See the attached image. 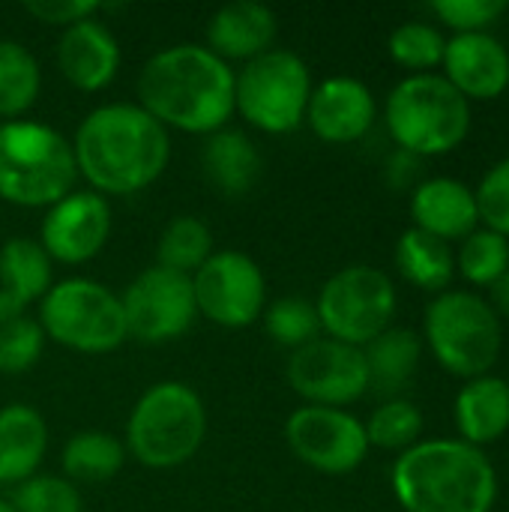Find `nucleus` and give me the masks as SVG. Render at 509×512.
Segmentation results:
<instances>
[{
    "label": "nucleus",
    "mask_w": 509,
    "mask_h": 512,
    "mask_svg": "<svg viewBox=\"0 0 509 512\" xmlns=\"http://www.w3.org/2000/svg\"><path fill=\"white\" fill-rule=\"evenodd\" d=\"M126 462V447L120 438H114L111 432H99V429H84L78 435H72L63 447L60 465H63V477L69 483H108L120 474Z\"/></svg>",
    "instance_id": "obj_27"
},
{
    "label": "nucleus",
    "mask_w": 509,
    "mask_h": 512,
    "mask_svg": "<svg viewBox=\"0 0 509 512\" xmlns=\"http://www.w3.org/2000/svg\"><path fill=\"white\" fill-rule=\"evenodd\" d=\"M312 87V72L300 54L270 48L234 75V111L267 135H288L306 123Z\"/></svg>",
    "instance_id": "obj_9"
},
{
    "label": "nucleus",
    "mask_w": 509,
    "mask_h": 512,
    "mask_svg": "<svg viewBox=\"0 0 509 512\" xmlns=\"http://www.w3.org/2000/svg\"><path fill=\"white\" fill-rule=\"evenodd\" d=\"M51 288V258L39 240L12 237L0 246V291L21 309L42 300Z\"/></svg>",
    "instance_id": "obj_26"
},
{
    "label": "nucleus",
    "mask_w": 509,
    "mask_h": 512,
    "mask_svg": "<svg viewBox=\"0 0 509 512\" xmlns=\"http://www.w3.org/2000/svg\"><path fill=\"white\" fill-rule=\"evenodd\" d=\"M120 42L96 15L84 18L60 33L57 69L81 93L105 90L120 72Z\"/></svg>",
    "instance_id": "obj_18"
},
{
    "label": "nucleus",
    "mask_w": 509,
    "mask_h": 512,
    "mask_svg": "<svg viewBox=\"0 0 509 512\" xmlns=\"http://www.w3.org/2000/svg\"><path fill=\"white\" fill-rule=\"evenodd\" d=\"M507 9V0H435L429 6L435 21L453 30V36L489 33L507 15Z\"/></svg>",
    "instance_id": "obj_36"
},
{
    "label": "nucleus",
    "mask_w": 509,
    "mask_h": 512,
    "mask_svg": "<svg viewBox=\"0 0 509 512\" xmlns=\"http://www.w3.org/2000/svg\"><path fill=\"white\" fill-rule=\"evenodd\" d=\"M384 123L396 144L417 159L459 150L471 135V102L441 75H405L387 96Z\"/></svg>",
    "instance_id": "obj_4"
},
{
    "label": "nucleus",
    "mask_w": 509,
    "mask_h": 512,
    "mask_svg": "<svg viewBox=\"0 0 509 512\" xmlns=\"http://www.w3.org/2000/svg\"><path fill=\"white\" fill-rule=\"evenodd\" d=\"M369 447L390 450V453H405L414 444L423 441V414L414 402L408 399H387L372 411V417L363 423Z\"/></svg>",
    "instance_id": "obj_32"
},
{
    "label": "nucleus",
    "mask_w": 509,
    "mask_h": 512,
    "mask_svg": "<svg viewBox=\"0 0 509 512\" xmlns=\"http://www.w3.org/2000/svg\"><path fill=\"white\" fill-rule=\"evenodd\" d=\"M213 255V234L198 216H174L156 243V264L192 279V273Z\"/></svg>",
    "instance_id": "obj_29"
},
{
    "label": "nucleus",
    "mask_w": 509,
    "mask_h": 512,
    "mask_svg": "<svg viewBox=\"0 0 509 512\" xmlns=\"http://www.w3.org/2000/svg\"><path fill=\"white\" fill-rule=\"evenodd\" d=\"M72 141L39 120L0 123V198L48 210L75 189Z\"/></svg>",
    "instance_id": "obj_6"
},
{
    "label": "nucleus",
    "mask_w": 509,
    "mask_h": 512,
    "mask_svg": "<svg viewBox=\"0 0 509 512\" xmlns=\"http://www.w3.org/2000/svg\"><path fill=\"white\" fill-rule=\"evenodd\" d=\"M0 512H15V507H12L6 498H0Z\"/></svg>",
    "instance_id": "obj_41"
},
{
    "label": "nucleus",
    "mask_w": 509,
    "mask_h": 512,
    "mask_svg": "<svg viewBox=\"0 0 509 512\" xmlns=\"http://www.w3.org/2000/svg\"><path fill=\"white\" fill-rule=\"evenodd\" d=\"M399 294L393 279L369 264H351L333 273L315 300L321 333L327 339L366 348L393 327Z\"/></svg>",
    "instance_id": "obj_10"
},
{
    "label": "nucleus",
    "mask_w": 509,
    "mask_h": 512,
    "mask_svg": "<svg viewBox=\"0 0 509 512\" xmlns=\"http://www.w3.org/2000/svg\"><path fill=\"white\" fill-rule=\"evenodd\" d=\"M453 423L459 441L471 447H489L509 432V381L498 375H480L462 384L453 402Z\"/></svg>",
    "instance_id": "obj_21"
},
{
    "label": "nucleus",
    "mask_w": 509,
    "mask_h": 512,
    "mask_svg": "<svg viewBox=\"0 0 509 512\" xmlns=\"http://www.w3.org/2000/svg\"><path fill=\"white\" fill-rule=\"evenodd\" d=\"M396 270L399 276L426 291V294H441L453 285L456 279V252L450 243L423 234L417 228H408L399 240H396Z\"/></svg>",
    "instance_id": "obj_25"
},
{
    "label": "nucleus",
    "mask_w": 509,
    "mask_h": 512,
    "mask_svg": "<svg viewBox=\"0 0 509 512\" xmlns=\"http://www.w3.org/2000/svg\"><path fill=\"white\" fill-rule=\"evenodd\" d=\"M480 225L509 240V156L495 162L474 186Z\"/></svg>",
    "instance_id": "obj_37"
},
{
    "label": "nucleus",
    "mask_w": 509,
    "mask_h": 512,
    "mask_svg": "<svg viewBox=\"0 0 509 512\" xmlns=\"http://www.w3.org/2000/svg\"><path fill=\"white\" fill-rule=\"evenodd\" d=\"M42 69L15 39H0V123L21 120L39 99Z\"/></svg>",
    "instance_id": "obj_28"
},
{
    "label": "nucleus",
    "mask_w": 509,
    "mask_h": 512,
    "mask_svg": "<svg viewBox=\"0 0 509 512\" xmlns=\"http://www.w3.org/2000/svg\"><path fill=\"white\" fill-rule=\"evenodd\" d=\"M276 12L255 0H234L216 9L207 21V48L228 60L249 63L273 48L276 39Z\"/></svg>",
    "instance_id": "obj_20"
},
{
    "label": "nucleus",
    "mask_w": 509,
    "mask_h": 512,
    "mask_svg": "<svg viewBox=\"0 0 509 512\" xmlns=\"http://www.w3.org/2000/svg\"><path fill=\"white\" fill-rule=\"evenodd\" d=\"M378 120V102L372 90L351 75H333L312 87L306 126L327 144H354Z\"/></svg>",
    "instance_id": "obj_16"
},
{
    "label": "nucleus",
    "mask_w": 509,
    "mask_h": 512,
    "mask_svg": "<svg viewBox=\"0 0 509 512\" xmlns=\"http://www.w3.org/2000/svg\"><path fill=\"white\" fill-rule=\"evenodd\" d=\"M411 228L432 234L444 243H462L480 228L474 189L456 177L420 180L411 192Z\"/></svg>",
    "instance_id": "obj_19"
},
{
    "label": "nucleus",
    "mask_w": 509,
    "mask_h": 512,
    "mask_svg": "<svg viewBox=\"0 0 509 512\" xmlns=\"http://www.w3.org/2000/svg\"><path fill=\"white\" fill-rule=\"evenodd\" d=\"M36 321L45 339L78 354H111L129 339L120 294L84 276L51 285Z\"/></svg>",
    "instance_id": "obj_8"
},
{
    "label": "nucleus",
    "mask_w": 509,
    "mask_h": 512,
    "mask_svg": "<svg viewBox=\"0 0 509 512\" xmlns=\"http://www.w3.org/2000/svg\"><path fill=\"white\" fill-rule=\"evenodd\" d=\"M390 489L405 512H495L498 471L480 447L429 438L396 456Z\"/></svg>",
    "instance_id": "obj_3"
},
{
    "label": "nucleus",
    "mask_w": 509,
    "mask_h": 512,
    "mask_svg": "<svg viewBox=\"0 0 509 512\" xmlns=\"http://www.w3.org/2000/svg\"><path fill=\"white\" fill-rule=\"evenodd\" d=\"M441 75L468 99L492 102L509 90V48L489 33L450 36L441 60Z\"/></svg>",
    "instance_id": "obj_17"
},
{
    "label": "nucleus",
    "mask_w": 509,
    "mask_h": 512,
    "mask_svg": "<svg viewBox=\"0 0 509 512\" xmlns=\"http://www.w3.org/2000/svg\"><path fill=\"white\" fill-rule=\"evenodd\" d=\"M369 369V390L396 399L411 384L423 360V339L408 327H390L363 348Z\"/></svg>",
    "instance_id": "obj_24"
},
{
    "label": "nucleus",
    "mask_w": 509,
    "mask_h": 512,
    "mask_svg": "<svg viewBox=\"0 0 509 512\" xmlns=\"http://www.w3.org/2000/svg\"><path fill=\"white\" fill-rule=\"evenodd\" d=\"M261 318H264L267 336L288 351H297V348L315 342L318 336H324L315 303L303 300V297H279V300L267 303Z\"/></svg>",
    "instance_id": "obj_33"
},
{
    "label": "nucleus",
    "mask_w": 509,
    "mask_h": 512,
    "mask_svg": "<svg viewBox=\"0 0 509 512\" xmlns=\"http://www.w3.org/2000/svg\"><path fill=\"white\" fill-rule=\"evenodd\" d=\"M72 153L78 177L93 192L135 195L168 168L171 135L138 102H108L78 123Z\"/></svg>",
    "instance_id": "obj_1"
},
{
    "label": "nucleus",
    "mask_w": 509,
    "mask_h": 512,
    "mask_svg": "<svg viewBox=\"0 0 509 512\" xmlns=\"http://www.w3.org/2000/svg\"><path fill=\"white\" fill-rule=\"evenodd\" d=\"M509 270V240L489 231L477 228L459 243L456 252V273L471 285V288H492Z\"/></svg>",
    "instance_id": "obj_30"
},
{
    "label": "nucleus",
    "mask_w": 509,
    "mask_h": 512,
    "mask_svg": "<svg viewBox=\"0 0 509 512\" xmlns=\"http://www.w3.org/2000/svg\"><path fill=\"white\" fill-rule=\"evenodd\" d=\"M126 333L144 345H165L189 333L195 324L192 279L159 264L141 270L120 294Z\"/></svg>",
    "instance_id": "obj_12"
},
{
    "label": "nucleus",
    "mask_w": 509,
    "mask_h": 512,
    "mask_svg": "<svg viewBox=\"0 0 509 512\" xmlns=\"http://www.w3.org/2000/svg\"><path fill=\"white\" fill-rule=\"evenodd\" d=\"M201 165L207 180L222 192V195H246L261 177L264 159L255 141L240 132V129H219L207 135L204 150H201Z\"/></svg>",
    "instance_id": "obj_23"
},
{
    "label": "nucleus",
    "mask_w": 509,
    "mask_h": 512,
    "mask_svg": "<svg viewBox=\"0 0 509 512\" xmlns=\"http://www.w3.org/2000/svg\"><path fill=\"white\" fill-rule=\"evenodd\" d=\"M447 48V36L438 24L426 21H405L387 39V54L396 66L408 69L411 75L441 69Z\"/></svg>",
    "instance_id": "obj_31"
},
{
    "label": "nucleus",
    "mask_w": 509,
    "mask_h": 512,
    "mask_svg": "<svg viewBox=\"0 0 509 512\" xmlns=\"http://www.w3.org/2000/svg\"><path fill=\"white\" fill-rule=\"evenodd\" d=\"M45 351V333L36 318H18L0 327V375L30 372Z\"/></svg>",
    "instance_id": "obj_35"
},
{
    "label": "nucleus",
    "mask_w": 509,
    "mask_h": 512,
    "mask_svg": "<svg viewBox=\"0 0 509 512\" xmlns=\"http://www.w3.org/2000/svg\"><path fill=\"white\" fill-rule=\"evenodd\" d=\"M192 294L201 318L228 330H240L264 315L267 276L252 255L222 249L192 273Z\"/></svg>",
    "instance_id": "obj_11"
},
{
    "label": "nucleus",
    "mask_w": 509,
    "mask_h": 512,
    "mask_svg": "<svg viewBox=\"0 0 509 512\" xmlns=\"http://www.w3.org/2000/svg\"><path fill=\"white\" fill-rule=\"evenodd\" d=\"M285 441L306 468L327 477L354 474L372 450L363 420L345 408L318 405H303L285 420Z\"/></svg>",
    "instance_id": "obj_13"
},
{
    "label": "nucleus",
    "mask_w": 509,
    "mask_h": 512,
    "mask_svg": "<svg viewBox=\"0 0 509 512\" xmlns=\"http://www.w3.org/2000/svg\"><path fill=\"white\" fill-rule=\"evenodd\" d=\"M423 345L444 372L471 381L492 375L501 360L504 324L483 294L471 288H447L426 306Z\"/></svg>",
    "instance_id": "obj_5"
},
{
    "label": "nucleus",
    "mask_w": 509,
    "mask_h": 512,
    "mask_svg": "<svg viewBox=\"0 0 509 512\" xmlns=\"http://www.w3.org/2000/svg\"><path fill=\"white\" fill-rule=\"evenodd\" d=\"M285 378L306 405L318 408H348L369 393L363 348L327 336L291 351Z\"/></svg>",
    "instance_id": "obj_14"
},
{
    "label": "nucleus",
    "mask_w": 509,
    "mask_h": 512,
    "mask_svg": "<svg viewBox=\"0 0 509 512\" xmlns=\"http://www.w3.org/2000/svg\"><path fill=\"white\" fill-rule=\"evenodd\" d=\"M489 306L495 309V315L504 321V318H509V270L489 288Z\"/></svg>",
    "instance_id": "obj_40"
},
{
    "label": "nucleus",
    "mask_w": 509,
    "mask_h": 512,
    "mask_svg": "<svg viewBox=\"0 0 509 512\" xmlns=\"http://www.w3.org/2000/svg\"><path fill=\"white\" fill-rule=\"evenodd\" d=\"M207 438V408L183 381H159L141 393L126 423V453L144 468L186 465Z\"/></svg>",
    "instance_id": "obj_7"
},
{
    "label": "nucleus",
    "mask_w": 509,
    "mask_h": 512,
    "mask_svg": "<svg viewBox=\"0 0 509 512\" xmlns=\"http://www.w3.org/2000/svg\"><path fill=\"white\" fill-rule=\"evenodd\" d=\"M234 75L207 45H168L141 66L138 105L165 129L213 135L234 114Z\"/></svg>",
    "instance_id": "obj_2"
},
{
    "label": "nucleus",
    "mask_w": 509,
    "mask_h": 512,
    "mask_svg": "<svg viewBox=\"0 0 509 512\" xmlns=\"http://www.w3.org/2000/svg\"><path fill=\"white\" fill-rule=\"evenodd\" d=\"M48 450L45 417L21 402L0 408V486H18L30 480Z\"/></svg>",
    "instance_id": "obj_22"
},
{
    "label": "nucleus",
    "mask_w": 509,
    "mask_h": 512,
    "mask_svg": "<svg viewBox=\"0 0 509 512\" xmlns=\"http://www.w3.org/2000/svg\"><path fill=\"white\" fill-rule=\"evenodd\" d=\"M417 165H420L417 156H411V153H405V150H396V153L390 156V162H387V180H390V186L408 189V186L417 180Z\"/></svg>",
    "instance_id": "obj_39"
},
{
    "label": "nucleus",
    "mask_w": 509,
    "mask_h": 512,
    "mask_svg": "<svg viewBox=\"0 0 509 512\" xmlns=\"http://www.w3.org/2000/svg\"><path fill=\"white\" fill-rule=\"evenodd\" d=\"M27 15H33L42 24H57V27H72L84 18H93L99 12V3L90 0H27L24 3Z\"/></svg>",
    "instance_id": "obj_38"
},
{
    "label": "nucleus",
    "mask_w": 509,
    "mask_h": 512,
    "mask_svg": "<svg viewBox=\"0 0 509 512\" xmlns=\"http://www.w3.org/2000/svg\"><path fill=\"white\" fill-rule=\"evenodd\" d=\"M9 504L15 512H81V492L66 477L33 474L15 486Z\"/></svg>",
    "instance_id": "obj_34"
},
{
    "label": "nucleus",
    "mask_w": 509,
    "mask_h": 512,
    "mask_svg": "<svg viewBox=\"0 0 509 512\" xmlns=\"http://www.w3.org/2000/svg\"><path fill=\"white\" fill-rule=\"evenodd\" d=\"M111 237V207L93 189H72L51 204L39 225V246L57 264L93 261Z\"/></svg>",
    "instance_id": "obj_15"
}]
</instances>
